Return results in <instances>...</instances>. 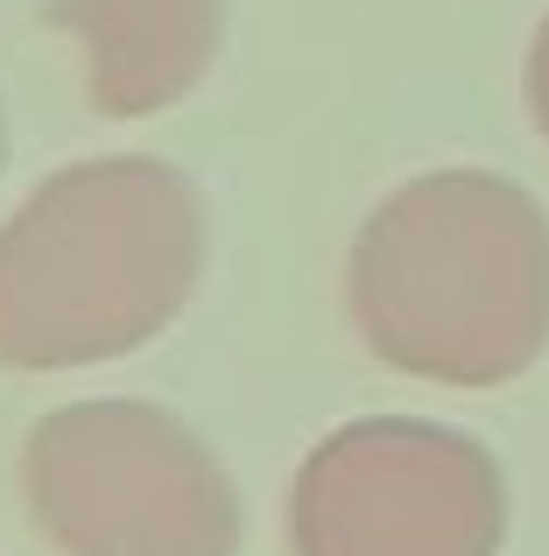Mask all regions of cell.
I'll use <instances>...</instances> for the list:
<instances>
[{"label": "cell", "mask_w": 549, "mask_h": 556, "mask_svg": "<svg viewBox=\"0 0 549 556\" xmlns=\"http://www.w3.org/2000/svg\"><path fill=\"white\" fill-rule=\"evenodd\" d=\"M345 317L387 374L508 388L549 353V212L500 169H423L353 232Z\"/></svg>", "instance_id": "obj_1"}, {"label": "cell", "mask_w": 549, "mask_h": 556, "mask_svg": "<svg viewBox=\"0 0 549 556\" xmlns=\"http://www.w3.org/2000/svg\"><path fill=\"white\" fill-rule=\"evenodd\" d=\"M205 275V198L163 155H92L0 218V367L85 374L155 345Z\"/></svg>", "instance_id": "obj_2"}, {"label": "cell", "mask_w": 549, "mask_h": 556, "mask_svg": "<svg viewBox=\"0 0 549 556\" xmlns=\"http://www.w3.org/2000/svg\"><path fill=\"white\" fill-rule=\"evenodd\" d=\"M22 501L56 556H240L247 507L219 451L163 402H64L22 444Z\"/></svg>", "instance_id": "obj_3"}, {"label": "cell", "mask_w": 549, "mask_h": 556, "mask_svg": "<svg viewBox=\"0 0 549 556\" xmlns=\"http://www.w3.org/2000/svg\"><path fill=\"white\" fill-rule=\"evenodd\" d=\"M282 535L289 556H500L508 472L472 430L359 416L303 451Z\"/></svg>", "instance_id": "obj_4"}, {"label": "cell", "mask_w": 549, "mask_h": 556, "mask_svg": "<svg viewBox=\"0 0 549 556\" xmlns=\"http://www.w3.org/2000/svg\"><path fill=\"white\" fill-rule=\"evenodd\" d=\"M42 22L71 36L99 121H155L226 50V0H42Z\"/></svg>", "instance_id": "obj_5"}, {"label": "cell", "mask_w": 549, "mask_h": 556, "mask_svg": "<svg viewBox=\"0 0 549 556\" xmlns=\"http://www.w3.org/2000/svg\"><path fill=\"white\" fill-rule=\"evenodd\" d=\"M522 99H528V121H536V135L549 141V14L536 22V36H528V64H522Z\"/></svg>", "instance_id": "obj_6"}, {"label": "cell", "mask_w": 549, "mask_h": 556, "mask_svg": "<svg viewBox=\"0 0 549 556\" xmlns=\"http://www.w3.org/2000/svg\"><path fill=\"white\" fill-rule=\"evenodd\" d=\"M0 163H8V121H0Z\"/></svg>", "instance_id": "obj_7"}]
</instances>
